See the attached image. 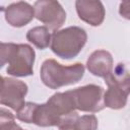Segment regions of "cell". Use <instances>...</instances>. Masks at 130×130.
I'll use <instances>...</instances> for the list:
<instances>
[{"label": "cell", "mask_w": 130, "mask_h": 130, "mask_svg": "<svg viewBox=\"0 0 130 130\" xmlns=\"http://www.w3.org/2000/svg\"><path fill=\"white\" fill-rule=\"evenodd\" d=\"M98 124V118L92 114L78 116L75 120V130H96Z\"/></svg>", "instance_id": "5bb4252c"}, {"label": "cell", "mask_w": 130, "mask_h": 130, "mask_svg": "<svg viewBox=\"0 0 130 130\" xmlns=\"http://www.w3.org/2000/svg\"><path fill=\"white\" fill-rule=\"evenodd\" d=\"M36 107H37L36 103H31V102L25 103L16 112V118L24 123H28V124L32 123V117H34Z\"/></svg>", "instance_id": "9a60e30c"}, {"label": "cell", "mask_w": 130, "mask_h": 130, "mask_svg": "<svg viewBox=\"0 0 130 130\" xmlns=\"http://www.w3.org/2000/svg\"><path fill=\"white\" fill-rule=\"evenodd\" d=\"M0 130H24L14 121V116L8 110H0Z\"/></svg>", "instance_id": "4fadbf2b"}, {"label": "cell", "mask_w": 130, "mask_h": 130, "mask_svg": "<svg viewBox=\"0 0 130 130\" xmlns=\"http://www.w3.org/2000/svg\"><path fill=\"white\" fill-rule=\"evenodd\" d=\"M75 8L78 17L91 26H100L105 19L106 10L101 1L77 0Z\"/></svg>", "instance_id": "9c48e42d"}, {"label": "cell", "mask_w": 130, "mask_h": 130, "mask_svg": "<svg viewBox=\"0 0 130 130\" xmlns=\"http://www.w3.org/2000/svg\"><path fill=\"white\" fill-rule=\"evenodd\" d=\"M108 89L104 93L105 107L112 110L123 109L130 94V72L125 65L119 63L113 72L105 78Z\"/></svg>", "instance_id": "277c9868"}, {"label": "cell", "mask_w": 130, "mask_h": 130, "mask_svg": "<svg viewBox=\"0 0 130 130\" xmlns=\"http://www.w3.org/2000/svg\"><path fill=\"white\" fill-rule=\"evenodd\" d=\"M84 70V65L79 62L65 66L54 59H47L41 66L40 77L47 87L58 89L77 83L83 77Z\"/></svg>", "instance_id": "7a4b0ae2"}, {"label": "cell", "mask_w": 130, "mask_h": 130, "mask_svg": "<svg viewBox=\"0 0 130 130\" xmlns=\"http://www.w3.org/2000/svg\"><path fill=\"white\" fill-rule=\"evenodd\" d=\"M87 41L86 31L79 26H68L52 34V52L65 60L75 58L83 49Z\"/></svg>", "instance_id": "3957f363"}, {"label": "cell", "mask_w": 130, "mask_h": 130, "mask_svg": "<svg viewBox=\"0 0 130 130\" xmlns=\"http://www.w3.org/2000/svg\"><path fill=\"white\" fill-rule=\"evenodd\" d=\"M86 68L94 76L106 78L114 70V60L110 52L106 50H95L92 52L87 61Z\"/></svg>", "instance_id": "30bf717a"}, {"label": "cell", "mask_w": 130, "mask_h": 130, "mask_svg": "<svg viewBox=\"0 0 130 130\" xmlns=\"http://www.w3.org/2000/svg\"><path fill=\"white\" fill-rule=\"evenodd\" d=\"M28 87L21 80L11 77H1V94L0 103L17 112L24 104V98Z\"/></svg>", "instance_id": "52a82bcc"}, {"label": "cell", "mask_w": 130, "mask_h": 130, "mask_svg": "<svg viewBox=\"0 0 130 130\" xmlns=\"http://www.w3.org/2000/svg\"><path fill=\"white\" fill-rule=\"evenodd\" d=\"M35 17L51 30H59L66 20V11L58 1L39 0L34 4Z\"/></svg>", "instance_id": "8992f818"}, {"label": "cell", "mask_w": 130, "mask_h": 130, "mask_svg": "<svg viewBox=\"0 0 130 130\" xmlns=\"http://www.w3.org/2000/svg\"><path fill=\"white\" fill-rule=\"evenodd\" d=\"M52 35L45 25L35 26L26 32V40L40 50H45L51 45Z\"/></svg>", "instance_id": "7c38bea8"}, {"label": "cell", "mask_w": 130, "mask_h": 130, "mask_svg": "<svg viewBox=\"0 0 130 130\" xmlns=\"http://www.w3.org/2000/svg\"><path fill=\"white\" fill-rule=\"evenodd\" d=\"M36 52L27 44L1 43L0 66L8 64L6 72L15 77H26L34 74Z\"/></svg>", "instance_id": "6da1fadb"}, {"label": "cell", "mask_w": 130, "mask_h": 130, "mask_svg": "<svg viewBox=\"0 0 130 130\" xmlns=\"http://www.w3.org/2000/svg\"><path fill=\"white\" fill-rule=\"evenodd\" d=\"M119 13L122 17L130 20V0H125L120 3Z\"/></svg>", "instance_id": "e0dca14e"}, {"label": "cell", "mask_w": 130, "mask_h": 130, "mask_svg": "<svg viewBox=\"0 0 130 130\" xmlns=\"http://www.w3.org/2000/svg\"><path fill=\"white\" fill-rule=\"evenodd\" d=\"M76 110L96 113L105 108L104 88L96 84H87L69 90Z\"/></svg>", "instance_id": "5b68a950"}, {"label": "cell", "mask_w": 130, "mask_h": 130, "mask_svg": "<svg viewBox=\"0 0 130 130\" xmlns=\"http://www.w3.org/2000/svg\"><path fill=\"white\" fill-rule=\"evenodd\" d=\"M62 119L63 116L57 108L52 103L47 101L45 104H37L32 117V124L40 127H54L59 126Z\"/></svg>", "instance_id": "8fae6325"}, {"label": "cell", "mask_w": 130, "mask_h": 130, "mask_svg": "<svg viewBox=\"0 0 130 130\" xmlns=\"http://www.w3.org/2000/svg\"><path fill=\"white\" fill-rule=\"evenodd\" d=\"M4 12L6 22L13 27H22L28 24L35 17V8L27 2L18 1L1 9Z\"/></svg>", "instance_id": "ba28073f"}, {"label": "cell", "mask_w": 130, "mask_h": 130, "mask_svg": "<svg viewBox=\"0 0 130 130\" xmlns=\"http://www.w3.org/2000/svg\"><path fill=\"white\" fill-rule=\"evenodd\" d=\"M78 118V113L74 112L72 114H69L65 116L62 119V122L60 123L59 130H75V120Z\"/></svg>", "instance_id": "2e32d148"}]
</instances>
